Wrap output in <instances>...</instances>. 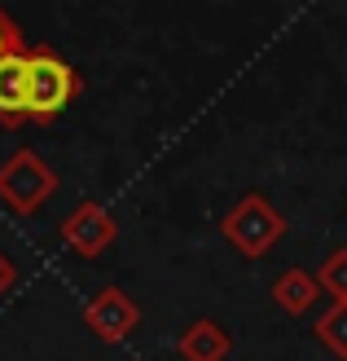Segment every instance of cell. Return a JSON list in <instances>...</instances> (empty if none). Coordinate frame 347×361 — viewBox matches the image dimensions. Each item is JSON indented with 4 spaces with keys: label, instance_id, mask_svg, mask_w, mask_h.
Wrapping results in <instances>:
<instances>
[{
    "label": "cell",
    "instance_id": "5b68a950",
    "mask_svg": "<svg viewBox=\"0 0 347 361\" xmlns=\"http://www.w3.org/2000/svg\"><path fill=\"white\" fill-rule=\"evenodd\" d=\"M84 326L93 331L101 344H123V339L141 326V304L127 295L123 286H101V291L84 304Z\"/></svg>",
    "mask_w": 347,
    "mask_h": 361
},
{
    "label": "cell",
    "instance_id": "8fae6325",
    "mask_svg": "<svg viewBox=\"0 0 347 361\" xmlns=\"http://www.w3.org/2000/svg\"><path fill=\"white\" fill-rule=\"evenodd\" d=\"M13 53H27V40H23V27L13 23V13L0 9V62L13 58Z\"/></svg>",
    "mask_w": 347,
    "mask_h": 361
},
{
    "label": "cell",
    "instance_id": "7c38bea8",
    "mask_svg": "<svg viewBox=\"0 0 347 361\" xmlns=\"http://www.w3.org/2000/svg\"><path fill=\"white\" fill-rule=\"evenodd\" d=\"M13 282H18V264H13V256H5V251H0V300L13 291Z\"/></svg>",
    "mask_w": 347,
    "mask_h": 361
},
{
    "label": "cell",
    "instance_id": "30bf717a",
    "mask_svg": "<svg viewBox=\"0 0 347 361\" xmlns=\"http://www.w3.org/2000/svg\"><path fill=\"white\" fill-rule=\"evenodd\" d=\"M317 282H321V291L330 300H347V247L325 256V264L317 269Z\"/></svg>",
    "mask_w": 347,
    "mask_h": 361
},
{
    "label": "cell",
    "instance_id": "52a82bcc",
    "mask_svg": "<svg viewBox=\"0 0 347 361\" xmlns=\"http://www.w3.org/2000/svg\"><path fill=\"white\" fill-rule=\"evenodd\" d=\"M0 123L23 128L27 123V53L0 62Z\"/></svg>",
    "mask_w": 347,
    "mask_h": 361
},
{
    "label": "cell",
    "instance_id": "7a4b0ae2",
    "mask_svg": "<svg viewBox=\"0 0 347 361\" xmlns=\"http://www.w3.org/2000/svg\"><path fill=\"white\" fill-rule=\"evenodd\" d=\"M220 233L229 238V247L246 260H264L272 247L286 238V216L272 207V198L251 190L220 216Z\"/></svg>",
    "mask_w": 347,
    "mask_h": 361
},
{
    "label": "cell",
    "instance_id": "8992f818",
    "mask_svg": "<svg viewBox=\"0 0 347 361\" xmlns=\"http://www.w3.org/2000/svg\"><path fill=\"white\" fill-rule=\"evenodd\" d=\"M176 353L185 357V361H229V353H233V335L220 326V322L198 317V322H189V326L180 331Z\"/></svg>",
    "mask_w": 347,
    "mask_h": 361
},
{
    "label": "cell",
    "instance_id": "3957f363",
    "mask_svg": "<svg viewBox=\"0 0 347 361\" xmlns=\"http://www.w3.org/2000/svg\"><path fill=\"white\" fill-rule=\"evenodd\" d=\"M53 194H58V168L35 150L23 146L0 164V203L13 216H35Z\"/></svg>",
    "mask_w": 347,
    "mask_h": 361
},
{
    "label": "cell",
    "instance_id": "277c9868",
    "mask_svg": "<svg viewBox=\"0 0 347 361\" xmlns=\"http://www.w3.org/2000/svg\"><path fill=\"white\" fill-rule=\"evenodd\" d=\"M62 243L70 256H80V260H97L101 251H111L115 238H119V221L111 216V207L97 203V198H84V203L75 207L62 221Z\"/></svg>",
    "mask_w": 347,
    "mask_h": 361
},
{
    "label": "cell",
    "instance_id": "9c48e42d",
    "mask_svg": "<svg viewBox=\"0 0 347 361\" xmlns=\"http://www.w3.org/2000/svg\"><path fill=\"white\" fill-rule=\"evenodd\" d=\"M313 335H317V344L325 353H334L339 361H347V300H334L330 309L321 313V322L313 326Z\"/></svg>",
    "mask_w": 347,
    "mask_h": 361
},
{
    "label": "cell",
    "instance_id": "ba28073f",
    "mask_svg": "<svg viewBox=\"0 0 347 361\" xmlns=\"http://www.w3.org/2000/svg\"><path fill=\"white\" fill-rule=\"evenodd\" d=\"M317 295H321V282H317V274H308V269H286V274L272 282V304L277 309H286L290 317H303L308 309L317 304Z\"/></svg>",
    "mask_w": 347,
    "mask_h": 361
},
{
    "label": "cell",
    "instance_id": "6da1fadb",
    "mask_svg": "<svg viewBox=\"0 0 347 361\" xmlns=\"http://www.w3.org/2000/svg\"><path fill=\"white\" fill-rule=\"evenodd\" d=\"M80 93H84L80 71L58 49L49 44L27 49V123H53Z\"/></svg>",
    "mask_w": 347,
    "mask_h": 361
}]
</instances>
